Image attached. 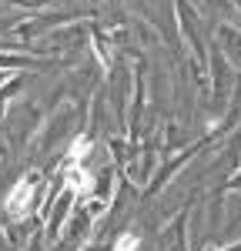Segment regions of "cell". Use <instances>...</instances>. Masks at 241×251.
Segmentation results:
<instances>
[{
    "label": "cell",
    "mask_w": 241,
    "mask_h": 251,
    "mask_svg": "<svg viewBox=\"0 0 241 251\" xmlns=\"http://www.w3.org/2000/svg\"><path fill=\"white\" fill-rule=\"evenodd\" d=\"M138 245H141V238L134 231H127V234H120V238H118L114 251H138Z\"/></svg>",
    "instance_id": "cell-1"
}]
</instances>
